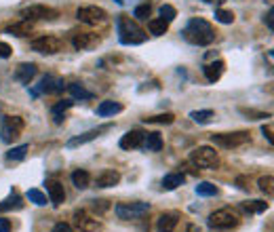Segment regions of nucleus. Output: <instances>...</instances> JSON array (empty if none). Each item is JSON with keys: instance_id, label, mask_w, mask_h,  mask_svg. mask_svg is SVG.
I'll return each mask as SVG.
<instances>
[{"instance_id": "f257e3e1", "label": "nucleus", "mask_w": 274, "mask_h": 232, "mask_svg": "<svg viewBox=\"0 0 274 232\" xmlns=\"http://www.w3.org/2000/svg\"><path fill=\"white\" fill-rule=\"evenodd\" d=\"M184 38L190 42V44H196V46H207L215 40V32H213L211 23L200 19V17H194L188 21V26L184 28Z\"/></svg>"}, {"instance_id": "f03ea898", "label": "nucleus", "mask_w": 274, "mask_h": 232, "mask_svg": "<svg viewBox=\"0 0 274 232\" xmlns=\"http://www.w3.org/2000/svg\"><path fill=\"white\" fill-rule=\"evenodd\" d=\"M116 32H118V40H121L123 44H127V46L141 44L148 38V34L141 30L135 21H131L129 17H118L116 19Z\"/></svg>"}, {"instance_id": "7ed1b4c3", "label": "nucleus", "mask_w": 274, "mask_h": 232, "mask_svg": "<svg viewBox=\"0 0 274 232\" xmlns=\"http://www.w3.org/2000/svg\"><path fill=\"white\" fill-rule=\"evenodd\" d=\"M190 162L196 169H215L220 165V154L211 146H198L190 152Z\"/></svg>"}, {"instance_id": "20e7f679", "label": "nucleus", "mask_w": 274, "mask_h": 232, "mask_svg": "<svg viewBox=\"0 0 274 232\" xmlns=\"http://www.w3.org/2000/svg\"><path fill=\"white\" fill-rule=\"evenodd\" d=\"M251 142V135L247 131H234V133H213L211 144H215L220 148H238Z\"/></svg>"}, {"instance_id": "39448f33", "label": "nucleus", "mask_w": 274, "mask_h": 232, "mask_svg": "<svg viewBox=\"0 0 274 232\" xmlns=\"http://www.w3.org/2000/svg\"><path fill=\"white\" fill-rule=\"evenodd\" d=\"M114 211L121 219H139V217H144L150 211V203H141V201H137V203H121V205L114 207Z\"/></svg>"}, {"instance_id": "423d86ee", "label": "nucleus", "mask_w": 274, "mask_h": 232, "mask_svg": "<svg viewBox=\"0 0 274 232\" xmlns=\"http://www.w3.org/2000/svg\"><path fill=\"white\" fill-rule=\"evenodd\" d=\"M209 226L217 228V230H228L238 226V215L232 211V209H220V211H213L209 215Z\"/></svg>"}, {"instance_id": "0eeeda50", "label": "nucleus", "mask_w": 274, "mask_h": 232, "mask_svg": "<svg viewBox=\"0 0 274 232\" xmlns=\"http://www.w3.org/2000/svg\"><path fill=\"white\" fill-rule=\"evenodd\" d=\"M76 17L87 26H101V23L108 21V13L101 7H80L76 11Z\"/></svg>"}, {"instance_id": "6e6552de", "label": "nucleus", "mask_w": 274, "mask_h": 232, "mask_svg": "<svg viewBox=\"0 0 274 232\" xmlns=\"http://www.w3.org/2000/svg\"><path fill=\"white\" fill-rule=\"evenodd\" d=\"M64 89H66L64 78H57V76H53V74H46V76H42L38 89H32V91H30V95H32V97H38L40 93L51 95V93H62Z\"/></svg>"}, {"instance_id": "1a4fd4ad", "label": "nucleus", "mask_w": 274, "mask_h": 232, "mask_svg": "<svg viewBox=\"0 0 274 232\" xmlns=\"http://www.w3.org/2000/svg\"><path fill=\"white\" fill-rule=\"evenodd\" d=\"M21 17L23 21H38V19H55L57 17V11L51 7H44V5H32L21 9Z\"/></svg>"}, {"instance_id": "9d476101", "label": "nucleus", "mask_w": 274, "mask_h": 232, "mask_svg": "<svg viewBox=\"0 0 274 232\" xmlns=\"http://www.w3.org/2000/svg\"><path fill=\"white\" fill-rule=\"evenodd\" d=\"M21 131H23V119L21 116H7V119L3 121L0 137H3V142H13L15 137H19Z\"/></svg>"}, {"instance_id": "9b49d317", "label": "nucleus", "mask_w": 274, "mask_h": 232, "mask_svg": "<svg viewBox=\"0 0 274 232\" xmlns=\"http://www.w3.org/2000/svg\"><path fill=\"white\" fill-rule=\"evenodd\" d=\"M32 51L42 53V55H53L62 51V42H59L55 36H40L36 40H32Z\"/></svg>"}, {"instance_id": "f8f14e48", "label": "nucleus", "mask_w": 274, "mask_h": 232, "mask_svg": "<svg viewBox=\"0 0 274 232\" xmlns=\"http://www.w3.org/2000/svg\"><path fill=\"white\" fill-rule=\"evenodd\" d=\"M99 40L101 38L93 32H78V34H74L72 44H74L76 51H89V49H93V46H97Z\"/></svg>"}, {"instance_id": "ddd939ff", "label": "nucleus", "mask_w": 274, "mask_h": 232, "mask_svg": "<svg viewBox=\"0 0 274 232\" xmlns=\"http://www.w3.org/2000/svg\"><path fill=\"white\" fill-rule=\"evenodd\" d=\"M110 129H112V125H101V127H97V129H91L87 133L78 135V137H72L68 142V148H76V146H82V144H87V142H93V139H97L99 135H103L105 131H110Z\"/></svg>"}, {"instance_id": "4468645a", "label": "nucleus", "mask_w": 274, "mask_h": 232, "mask_svg": "<svg viewBox=\"0 0 274 232\" xmlns=\"http://www.w3.org/2000/svg\"><path fill=\"white\" fill-rule=\"evenodd\" d=\"M74 224L82 232H97L99 230V222L95 217H91L87 211H74Z\"/></svg>"}, {"instance_id": "2eb2a0df", "label": "nucleus", "mask_w": 274, "mask_h": 232, "mask_svg": "<svg viewBox=\"0 0 274 232\" xmlns=\"http://www.w3.org/2000/svg\"><path fill=\"white\" fill-rule=\"evenodd\" d=\"M46 194H49L51 205H55V207H59V205L66 201V190H64V186L59 184V182H55V180H49V182H46Z\"/></svg>"}, {"instance_id": "dca6fc26", "label": "nucleus", "mask_w": 274, "mask_h": 232, "mask_svg": "<svg viewBox=\"0 0 274 232\" xmlns=\"http://www.w3.org/2000/svg\"><path fill=\"white\" fill-rule=\"evenodd\" d=\"M118 182H121V173L114 169H103L97 176V180H95V186H97V188H112Z\"/></svg>"}, {"instance_id": "f3484780", "label": "nucleus", "mask_w": 274, "mask_h": 232, "mask_svg": "<svg viewBox=\"0 0 274 232\" xmlns=\"http://www.w3.org/2000/svg\"><path fill=\"white\" fill-rule=\"evenodd\" d=\"M141 142H144V131L139 129H133L121 137V148L123 150H135V148H141Z\"/></svg>"}, {"instance_id": "a211bd4d", "label": "nucleus", "mask_w": 274, "mask_h": 232, "mask_svg": "<svg viewBox=\"0 0 274 232\" xmlns=\"http://www.w3.org/2000/svg\"><path fill=\"white\" fill-rule=\"evenodd\" d=\"M177 224H180V213H162L158 219H156V228L158 232H173L177 228Z\"/></svg>"}, {"instance_id": "6ab92c4d", "label": "nucleus", "mask_w": 274, "mask_h": 232, "mask_svg": "<svg viewBox=\"0 0 274 232\" xmlns=\"http://www.w3.org/2000/svg\"><path fill=\"white\" fill-rule=\"evenodd\" d=\"M36 72H38V70H36V66H34V64H19L13 76H15L17 83H21V85H28L30 80H32L34 76H36Z\"/></svg>"}, {"instance_id": "aec40b11", "label": "nucleus", "mask_w": 274, "mask_h": 232, "mask_svg": "<svg viewBox=\"0 0 274 232\" xmlns=\"http://www.w3.org/2000/svg\"><path fill=\"white\" fill-rule=\"evenodd\" d=\"M74 106V101L72 99H64V101H57L55 106L51 108V114H53V121L55 125H62L66 121V112Z\"/></svg>"}, {"instance_id": "412c9836", "label": "nucleus", "mask_w": 274, "mask_h": 232, "mask_svg": "<svg viewBox=\"0 0 274 232\" xmlns=\"http://www.w3.org/2000/svg\"><path fill=\"white\" fill-rule=\"evenodd\" d=\"M224 70H226L224 62H213V64H207L205 68H202V72H205V78L209 80V83H215V80L222 78Z\"/></svg>"}, {"instance_id": "4be33fe9", "label": "nucleus", "mask_w": 274, "mask_h": 232, "mask_svg": "<svg viewBox=\"0 0 274 232\" xmlns=\"http://www.w3.org/2000/svg\"><path fill=\"white\" fill-rule=\"evenodd\" d=\"M141 148L146 152H158L162 148V137L160 133H144V142H141Z\"/></svg>"}, {"instance_id": "5701e85b", "label": "nucleus", "mask_w": 274, "mask_h": 232, "mask_svg": "<svg viewBox=\"0 0 274 232\" xmlns=\"http://www.w3.org/2000/svg\"><path fill=\"white\" fill-rule=\"evenodd\" d=\"M23 209V199L17 192H11L5 201H0V211H19Z\"/></svg>"}, {"instance_id": "b1692460", "label": "nucleus", "mask_w": 274, "mask_h": 232, "mask_svg": "<svg viewBox=\"0 0 274 232\" xmlns=\"http://www.w3.org/2000/svg\"><path fill=\"white\" fill-rule=\"evenodd\" d=\"M30 32H32V21H23V19L7 28V34H13V36H19V38L30 36Z\"/></svg>"}, {"instance_id": "393cba45", "label": "nucleus", "mask_w": 274, "mask_h": 232, "mask_svg": "<svg viewBox=\"0 0 274 232\" xmlns=\"http://www.w3.org/2000/svg\"><path fill=\"white\" fill-rule=\"evenodd\" d=\"M118 112H123V103H118V101H101L99 106H97V116H114Z\"/></svg>"}, {"instance_id": "a878e982", "label": "nucleus", "mask_w": 274, "mask_h": 232, "mask_svg": "<svg viewBox=\"0 0 274 232\" xmlns=\"http://www.w3.org/2000/svg\"><path fill=\"white\" fill-rule=\"evenodd\" d=\"M186 182L184 173H169V176L162 178V190H175Z\"/></svg>"}, {"instance_id": "bb28decb", "label": "nucleus", "mask_w": 274, "mask_h": 232, "mask_svg": "<svg viewBox=\"0 0 274 232\" xmlns=\"http://www.w3.org/2000/svg\"><path fill=\"white\" fill-rule=\"evenodd\" d=\"M72 184L76 186L78 190L89 188V186H91V176H89V171H85V169H76V171L72 173Z\"/></svg>"}, {"instance_id": "cd10ccee", "label": "nucleus", "mask_w": 274, "mask_h": 232, "mask_svg": "<svg viewBox=\"0 0 274 232\" xmlns=\"http://www.w3.org/2000/svg\"><path fill=\"white\" fill-rule=\"evenodd\" d=\"M148 28H150V34H152V36H162V34H167V30H169V23L158 17V19H150Z\"/></svg>"}, {"instance_id": "c85d7f7f", "label": "nucleus", "mask_w": 274, "mask_h": 232, "mask_svg": "<svg viewBox=\"0 0 274 232\" xmlns=\"http://www.w3.org/2000/svg\"><path fill=\"white\" fill-rule=\"evenodd\" d=\"M68 89H70V93H72V97H74V99H93V93H91V91H87V89L82 87L80 83H72Z\"/></svg>"}, {"instance_id": "c756f323", "label": "nucleus", "mask_w": 274, "mask_h": 232, "mask_svg": "<svg viewBox=\"0 0 274 232\" xmlns=\"http://www.w3.org/2000/svg\"><path fill=\"white\" fill-rule=\"evenodd\" d=\"M213 116H215L213 110H194V112H190V119H192L194 123H198V125H207Z\"/></svg>"}, {"instance_id": "7c9ffc66", "label": "nucleus", "mask_w": 274, "mask_h": 232, "mask_svg": "<svg viewBox=\"0 0 274 232\" xmlns=\"http://www.w3.org/2000/svg\"><path fill=\"white\" fill-rule=\"evenodd\" d=\"M220 190H217V186L215 184H211V182H200L196 186V194L198 196H215Z\"/></svg>"}, {"instance_id": "2f4dec72", "label": "nucleus", "mask_w": 274, "mask_h": 232, "mask_svg": "<svg viewBox=\"0 0 274 232\" xmlns=\"http://www.w3.org/2000/svg\"><path fill=\"white\" fill-rule=\"evenodd\" d=\"M28 154V144H21V146H15V148H11L9 152H7V158L11 160H23Z\"/></svg>"}, {"instance_id": "473e14b6", "label": "nucleus", "mask_w": 274, "mask_h": 232, "mask_svg": "<svg viewBox=\"0 0 274 232\" xmlns=\"http://www.w3.org/2000/svg\"><path fill=\"white\" fill-rule=\"evenodd\" d=\"M243 209L249 213H264L268 209V203L264 201H249V203H243Z\"/></svg>"}, {"instance_id": "72a5a7b5", "label": "nucleus", "mask_w": 274, "mask_h": 232, "mask_svg": "<svg viewBox=\"0 0 274 232\" xmlns=\"http://www.w3.org/2000/svg\"><path fill=\"white\" fill-rule=\"evenodd\" d=\"M28 199H30V203H34V205H38V207H44L46 205V196L38 190V188H32V190H28Z\"/></svg>"}, {"instance_id": "f704fd0d", "label": "nucleus", "mask_w": 274, "mask_h": 232, "mask_svg": "<svg viewBox=\"0 0 274 232\" xmlns=\"http://www.w3.org/2000/svg\"><path fill=\"white\" fill-rule=\"evenodd\" d=\"M158 15H160V19H165L167 23H171V21L177 17V11H175L171 5H162V7L158 9Z\"/></svg>"}, {"instance_id": "c9c22d12", "label": "nucleus", "mask_w": 274, "mask_h": 232, "mask_svg": "<svg viewBox=\"0 0 274 232\" xmlns=\"http://www.w3.org/2000/svg\"><path fill=\"white\" fill-rule=\"evenodd\" d=\"M215 19L220 23H224V26H230V23L234 21V13H232V11H226V9H217L215 11Z\"/></svg>"}, {"instance_id": "e433bc0d", "label": "nucleus", "mask_w": 274, "mask_h": 232, "mask_svg": "<svg viewBox=\"0 0 274 232\" xmlns=\"http://www.w3.org/2000/svg\"><path fill=\"white\" fill-rule=\"evenodd\" d=\"M150 11H152V7L146 3V5H139V7H135V11H133V17L135 19H139V21H146L148 17H150Z\"/></svg>"}, {"instance_id": "4c0bfd02", "label": "nucleus", "mask_w": 274, "mask_h": 232, "mask_svg": "<svg viewBox=\"0 0 274 232\" xmlns=\"http://www.w3.org/2000/svg\"><path fill=\"white\" fill-rule=\"evenodd\" d=\"M175 121L173 114H158V116H150V119H146V123H158V125H171Z\"/></svg>"}, {"instance_id": "58836bf2", "label": "nucleus", "mask_w": 274, "mask_h": 232, "mask_svg": "<svg viewBox=\"0 0 274 232\" xmlns=\"http://www.w3.org/2000/svg\"><path fill=\"white\" fill-rule=\"evenodd\" d=\"M257 184H259V190H261V192H266L268 196H272V192H274V190H272V184H274V178H272V176L259 178V182H257Z\"/></svg>"}, {"instance_id": "ea45409f", "label": "nucleus", "mask_w": 274, "mask_h": 232, "mask_svg": "<svg viewBox=\"0 0 274 232\" xmlns=\"http://www.w3.org/2000/svg\"><path fill=\"white\" fill-rule=\"evenodd\" d=\"M93 209L97 213H103V211H108L110 209V203L108 201H93Z\"/></svg>"}, {"instance_id": "a19ab883", "label": "nucleus", "mask_w": 274, "mask_h": 232, "mask_svg": "<svg viewBox=\"0 0 274 232\" xmlns=\"http://www.w3.org/2000/svg\"><path fill=\"white\" fill-rule=\"evenodd\" d=\"M11 53H13V49L7 42H0V60H9Z\"/></svg>"}, {"instance_id": "79ce46f5", "label": "nucleus", "mask_w": 274, "mask_h": 232, "mask_svg": "<svg viewBox=\"0 0 274 232\" xmlns=\"http://www.w3.org/2000/svg\"><path fill=\"white\" fill-rule=\"evenodd\" d=\"M51 232H74V230H72V226H70V224L59 222V224H55V226H53V230H51Z\"/></svg>"}, {"instance_id": "37998d69", "label": "nucleus", "mask_w": 274, "mask_h": 232, "mask_svg": "<svg viewBox=\"0 0 274 232\" xmlns=\"http://www.w3.org/2000/svg\"><path fill=\"white\" fill-rule=\"evenodd\" d=\"M236 186H238V188H241V190H249V188H251V186H249V180L245 178V176H241V178H236Z\"/></svg>"}, {"instance_id": "c03bdc74", "label": "nucleus", "mask_w": 274, "mask_h": 232, "mask_svg": "<svg viewBox=\"0 0 274 232\" xmlns=\"http://www.w3.org/2000/svg\"><path fill=\"white\" fill-rule=\"evenodd\" d=\"M0 232H11V222L7 217H0Z\"/></svg>"}, {"instance_id": "a18cd8bd", "label": "nucleus", "mask_w": 274, "mask_h": 232, "mask_svg": "<svg viewBox=\"0 0 274 232\" xmlns=\"http://www.w3.org/2000/svg\"><path fill=\"white\" fill-rule=\"evenodd\" d=\"M261 133H264V135L268 137V142H270V144L274 142V139H272V127H270V125H268V127H266V125L261 127Z\"/></svg>"}, {"instance_id": "49530a36", "label": "nucleus", "mask_w": 274, "mask_h": 232, "mask_svg": "<svg viewBox=\"0 0 274 232\" xmlns=\"http://www.w3.org/2000/svg\"><path fill=\"white\" fill-rule=\"evenodd\" d=\"M272 17H274V11L270 9V11H268V15H266V23H268V30H270V32L274 30V21H272Z\"/></svg>"}, {"instance_id": "de8ad7c7", "label": "nucleus", "mask_w": 274, "mask_h": 232, "mask_svg": "<svg viewBox=\"0 0 274 232\" xmlns=\"http://www.w3.org/2000/svg\"><path fill=\"white\" fill-rule=\"evenodd\" d=\"M243 114H247V116H257V119H266V114H261V112H253V110H241Z\"/></svg>"}, {"instance_id": "09e8293b", "label": "nucleus", "mask_w": 274, "mask_h": 232, "mask_svg": "<svg viewBox=\"0 0 274 232\" xmlns=\"http://www.w3.org/2000/svg\"><path fill=\"white\" fill-rule=\"evenodd\" d=\"M188 232H200L196 226H188Z\"/></svg>"}, {"instance_id": "8fccbe9b", "label": "nucleus", "mask_w": 274, "mask_h": 232, "mask_svg": "<svg viewBox=\"0 0 274 232\" xmlns=\"http://www.w3.org/2000/svg\"><path fill=\"white\" fill-rule=\"evenodd\" d=\"M116 3H118V5H125V3H127V0H116Z\"/></svg>"}]
</instances>
